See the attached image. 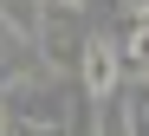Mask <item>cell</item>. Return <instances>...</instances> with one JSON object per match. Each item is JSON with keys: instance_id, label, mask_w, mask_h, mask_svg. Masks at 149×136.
Instances as JSON below:
<instances>
[{"instance_id": "cell-1", "label": "cell", "mask_w": 149, "mask_h": 136, "mask_svg": "<svg viewBox=\"0 0 149 136\" xmlns=\"http://www.w3.org/2000/svg\"><path fill=\"white\" fill-rule=\"evenodd\" d=\"M78 84H84L91 104L117 97V84H123V52H117L110 33H91V39H84V52H78Z\"/></svg>"}, {"instance_id": "cell-2", "label": "cell", "mask_w": 149, "mask_h": 136, "mask_svg": "<svg viewBox=\"0 0 149 136\" xmlns=\"http://www.w3.org/2000/svg\"><path fill=\"white\" fill-rule=\"evenodd\" d=\"M52 65L39 59V45L33 39H19L13 26H0V97H13V91H26L33 78H45Z\"/></svg>"}, {"instance_id": "cell-3", "label": "cell", "mask_w": 149, "mask_h": 136, "mask_svg": "<svg viewBox=\"0 0 149 136\" xmlns=\"http://www.w3.org/2000/svg\"><path fill=\"white\" fill-rule=\"evenodd\" d=\"M0 26H13L19 39L39 45V33H45V0H0Z\"/></svg>"}, {"instance_id": "cell-4", "label": "cell", "mask_w": 149, "mask_h": 136, "mask_svg": "<svg viewBox=\"0 0 149 136\" xmlns=\"http://www.w3.org/2000/svg\"><path fill=\"white\" fill-rule=\"evenodd\" d=\"M117 52H123V65L149 71V7H143V13H130V33L117 39Z\"/></svg>"}, {"instance_id": "cell-5", "label": "cell", "mask_w": 149, "mask_h": 136, "mask_svg": "<svg viewBox=\"0 0 149 136\" xmlns=\"http://www.w3.org/2000/svg\"><path fill=\"white\" fill-rule=\"evenodd\" d=\"M45 7H58V13H84V0H45Z\"/></svg>"}, {"instance_id": "cell-6", "label": "cell", "mask_w": 149, "mask_h": 136, "mask_svg": "<svg viewBox=\"0 0 149 136\" xmlns=\"http://www.w3.org/2000/svg\"><path fill=\"white\" fill-rule=\"evenodd\" d=\"M117 7H123V13H143V7H149V0H117Z\"/></svg>"}, {"instance_id": "cell-7", "label": "cell", "mask_w": 149, "mask_h": 136, "mask_svg": "<svg viewBox=\"0 0 149 136\" xmlns=\"http://www.w3.org/2000/svg\"><path fill=\"white\" fill-rule=\"evenodd\" d=\"M143 104H149V71H143Z\"/></svg>"}]
</instances>
